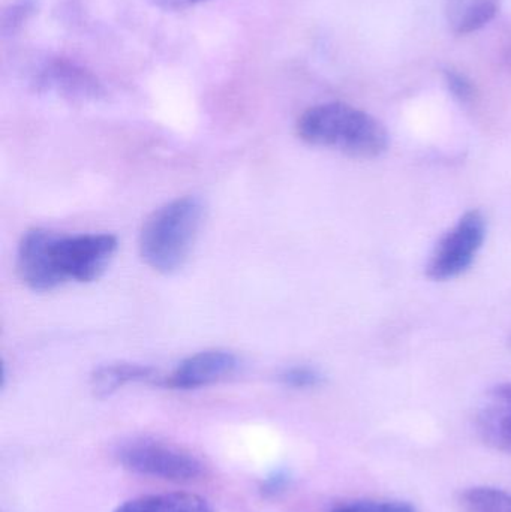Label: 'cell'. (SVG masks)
<instances>
[{
  "label": "cell",
  "mask_w": 511,
  "mask_h": 512,
  "mask_svg": "<svg viewBox=\"0 0 511 512\" xmlns=\"http://www.w3.org/2000/svg\"><path fill=\"white\" fill-rule=\"evenodd\" d=\"M300 140L351 158L374 159L389 149V132L380 120L344 102L308 108L297 120Z\"/></svg>",
  "instance_id": "1"
},
{
  "label": "cell",
  "mask_w": 511,
  "mask_h": 512,
  "mask_svg": "<svg viewBox=\"0 0 511 512\" xmlns=\"http://www.w3.org/2000/svg\"><path fill=\"white\" fill-rule=\"evenodd\" d=\"M203 219V201L192 195L159 207L141 230V258L158 273H176L191 255Z\"/></svg>",
  "instance_id": "2"
},
{
  "label": "cell",
  "mask_w": 511,
  "mask_h": 512,
  "mask_svg": "<svg viewBox=\"0 0 511 512\" xmlns=\"http://www.w3.org/2000/svg\"><path fill=\"white\" fill-rule=\"evenodd\" d=\"M117 457L123 468L132 474L171 483H191L206 474V468L197 456L155 439L128 442L120 448Z\"/></svg>",
  "instance_id": "3"
},
{
  "label": "cell",
  "mask_w": 511,
  "mask_h": 512,
  "mask_svg": "<svg viewBox=\"0 0 511 512\" xmlns=\"http://www.w3.org/2000/svg\"><path fill=\"white\" fill-rule=\"evenodd\" d=\"M117 239L111 234H53L50 255L60 285L75 280L87 283L99 279L116 254Z\"/></svg>",
  "instance_id": "4"
},
{
  "label": "cell",
  "mask_w": 511,
  "mask_h": 512,
  "mask_svg": "<svg viewBox=\"0 0 511 512\" xmlns=\"http://www.w3.org/2000/svg\"><path fill=\"white\" fill-rule=\"evenodd\" d=\"M485 239V216L479 210L465 213L432 252L426 265L429 279L446 282L464 274L473 265Z\"/></svg>",
  "instance_id": "5"
},
{
  "label": "cell",
  "mask_w": 511,
  "mask_h": 512,
  "mask_svg": "<svg viewBox=\"0 0 511 512\" xmlns=\"http://www.w3.org/2000/svg\"><path fill=\"white\" fill-rule=\"evenodd\" d=\"M30 84L38 93L59 96L69 102H95L105 90L99 78L77 60L48 56L32 72Z\"/></svg>",
  "instance_id": "6"
},
{
  "label": "cell",
  "mask_w": 511,
  "mask_h": 512,
  "mask_svg": "<svg viewBox=\"0 0 511 512\" xmlns=\"http://www.w3.org/2000/svg\"><path fill=\"white\" fill-rule=\"evenodd\" d=\"M239 367L240 360L234 352L210 349L185 358L170 375L162 378L161 385L171 390H198L225 381Z\"/></svg>",
  "instance_id": "7"
},
{
  "label": "cell",
  "mask_w": 511,
  "mask_h": 512,
  "mask_svg": "<svg viewBox=\"0 0 511 512\" xmlns=\"http://www.w3.org/2000/svg\"><path fill=\"white\" fill-rule=\"evenodd\" d=\"M51 237L53 231L33 228L21 237L18 245V276L32 291L48 292L60 286L51 264Z\"/></svg>",
  "instance_id": "8"
},
{
  "label": "cell",
  "mask_w": 511,
  "mask_h": 512,
  "mask_svg": "<svg viewBox=\"0 0 511 512\" xmlns=\"http://www.w3.org/2000/svg\"><path fill=\"white\" fill-rule=\"evenodd\" d=\"M476 430L483 444L511 454V382L495 385L486 393L477 409Z\"/></svg>",
  "instance_id": "9"
},
{
  "label": "cell",
  "mask_w": 511,
  "mask_h": 512,
  "mask_svg": "<svg viewBox=\"0 0 511 512\" xmlns=\"http://www.w3.org/2000/svg\"><path fill=\"white\" fill-rule=\"evenodd\" d=\"M162 378L153 367L134 363H114L98 367L90 378V387L96 397L113 396L120 388L134 382H153L161 385Z\"/></svg>",
  "instance_id": "10"
},
{
  "label": "cell",
  "mask_w": 511,
  "mask_h": 512,
  "mask_svg": "<svg viewBox=\"0 0 511 512\" xmlns=\"http://www.w3.org/2000/svg\"><path fill=\"white\" fill-rule=\"evenodd\" d=\"M113 512H216L203 496L173 492L129 499Z\"/></svg>",
  "instance_id": "11"
},
{
  "label": "cell",
  "mask_w": 511,
  "mask_h": 512,
  "mask_svg": "<svg viewBox=\"0 0 511 512\" xmlns=\"http://www.w3.org/2000/svg\"><path fill=\"white\" fill-rule=\"evenodd\" d=\"M501 0H447V21L456 35H470L491 23Z\"/></svg>",
  "instance_id": "12"
},
{
  "label": "cell",
  "mask_w": 511,
  "mask_h": 512,
  "mask_svg": "<svg viewBox=\"0 0 511 512\" xmlns=\"http://www.w3.org/2000/svg\"><path fill=\"white\" fill-rule=\"evenodd\" d=\"M462 512H511V493L495 487H471L458 499Z\"/></svg>",
  "instance_id": "13"
},
{
  "label": "cell",
  "mask_w": 511,
  "mask_h": 512,
  "mask_svg": "<svg viewBox=\"0 0 511 512\" xmlns=\"http://www.w3.org/2000/svg\"><path fill=\"white\" fill-rule=\"evenodd\" d=\"M39 8V0H12L2 12L0 18V32L5 38L14 36L20 32L27 21L36 14Z\"/></svg>",
  "instance_id": "14"
},
{
  "label": "cell",
  "mask_w": 511,
  "mask_h": 512,
  "mask_svg": "<svg viewBox=\"0 0 511 512\" xmlns=\"http://www.w3.org/2000/svg\"><path fill=\"white\" fill-rule=\"evenodd\" d=\"M279 382L293 390H312L324 384V375L312 366L287 367L279 373Z\"/></svg>",
  "instance_id": "15"
},
{
  "label": "cell",
  "mask_w": 511,
  "mask_h": 512,
  "mask_svg": "<svg viewBox=\"0 0 511 512\" xmlns=\"http://www.w3.org/2000/svg\"><path fill=\"white\" fill-rule=\"evenodd\" d=\"M330 512H419L413 504L404 501H350L335 505Z\"/></svg>",
  "instance_id": "16"
},
{
  "label": "cell",
  "mask_w": 511,
  "mask_h": 512,
  "mask_svg": "<svg viewBox=\"0 0 511 512\" xmlns=\"http://www.w3.org/2000/svg\"><path fill=\"white\" fill-rule=\"evenodd\" d=\"M444 80H446L450 93L462 104H470L476 98V87L464 72L456 71V69H446Z\"/></svg>",
  "instance_id": "17"
},
{
  "label": "cell",
  "mask_w": 511,
  "mask_h": 512,
  "mask_svg": "<svg viewBox=\"0 0 511 512\" xmlns=\"http://www.w3.org/2000/svg\"><path fill=\"white\" fill-rule=\"evenodd\" d=\"M291 483H293V475L288 469H275L261 483V495L267 499L279 498L290 489Z\"/></svg>",
  "instance_id": "18"
},
{
  "label": "cell",
  "mask_w": 511,
  "mask_h": 512,
  "mask_svg": "<svg viewBox=\"0 0 511 512\" xmlns=\"http://www.w3.org/2000/svg\"><path fill=\"white\" fill-rule=\"evenodd\" d=\"M147 2L161 11L176 12L197 5L198 0H147Z\"/></svg>",
  "instance_id": "19"
},
{
  "label": "cell",
  "mask_w": 511,
  "mask_h": 512,
  "mask_svg": "<svg viewBox=\"0 0 511 512\" xmlns=\"http://www.w3.org/2000/svg\"><path fill=\"white\" fill-rule=\"evenodd\" d=\"M506 60L507 63H509V65L511 66V47L509 48V51H507Z\"/></svg>",
  "instance_id": "20"
},
{
  "label": "cell",
  "mask_w": 511,
  "mask_h": 512,
  "mask_svg": "<svg viewBox=\"0 0 511 512\" xmlns=\"http://www.w3.org/2000/svg\"><path fill=\"white\" fill-rule=\"evenodd\" d=\"M206 2V0H198V3Z\"/></svg>",
  "instance_id": "21"
}]
</instances>
